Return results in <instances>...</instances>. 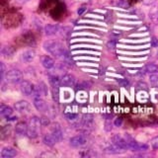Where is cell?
I'll list each match as a JSON object with an SVG mask.
<instances>
[{
	"label": "cell",
	"instance_id": "cell-18",
	"mask_svg": "<svg viewBox=\"0 0 158 158\" xmlns=\"http://www.w3.org/2000/svg\"><path fill=\"white\" fill-rule=\"evenodd\" d=\"M93 125V116L91 114H85L81 118V126L84 127H90Z\"/></svg>",
	"mask_w": 158,
	"mask_h": 158
},
{
	"label": "cell",
	"instance_id": "cell-9",
	"mask_svg": "<svg viewBox=\"0 0 158 158\" xmlns=\"http://www.w3.org/2000/svg\"><path fill=\"white\" fill-rule=\"evenodd\" d=\"M75 77L72 74H64L61 77V86L64 87H72L75 85Z\"/></svg>",
	"mask_w": 158,
	"mask_h": 158
},
{
	"label": "cell",
	"instance_id": "cell-34",
	"mask_svg": "<svg viewBox=\"0 0 158 158\" xmlns=\"http://www.w3.org/2000/svg\"><path fill=\"white\" fill-rule=\"evenodd\" d=\"M58 90H59V88H53L52 87V95H53V100L54 101H56L58 102Z\"/></svg>",
	"mask_w": 158,
	"mask_h": 158
},
{
	"label": "cell",
	"instance_id": "cell-15",
	"mask_svg": "<svg viewBox=\"0 0 158 158\" xmlns=\"http://www.w3.org/2000/svg\"><path fill=\"white\" fill-rule=\"evenodd\" d=\"M42 65L46 69H52L54 66V60L48 56H44L41 59Z\"/></svg>",
	"mask_w": 158,
	"mask_h": 158
},
{
	"label": "cell",
	"instance_id": "cell-8",
	"mask_svg": "<svg viewBox=\"0 0 158 158\" xmlns=\"http://www.w3.org/2000/svg\"><path fill=\"white\" fill-rule=\"evenodd\" d=\"M34 106L39 112L41 113H47L48 111V107L46 101H44L42 98H36L34 99Z\"/></svg>",
	"mask_w": 158,
	"mask_h": 158
},
{
	"label": "cell",
	"instance_id": "cell-2",
	"mask_svg": "<svg viewBox=\"0 0 158 158\" xmlns=\"http://www.w3.org/2000/svg\"><path fill=\"white\" fill-rule=\"evenodd\" d=\"M41 126H42L41 118L36 117V116L30 118L29 123H28V132H27V136L29 138H32V139L38 137L40 128H41Z\"/></svg>",
	"mask_w": 158,
	"mask_h": 158
},
{
	"label": "cell",
	"instance_id": "cell-30",
	"mask_svg": "<svg viewBox=\"0 0 158 158\" xmlns=\"http://www.w3.org/2000/svg\"><path fill=\"white\" fill-rule=\"evenodd\" d=\"M113 125H114V123L111 122V120H107L105 122V131H111L113 130Z\"/></svg>",
	"mask_w": 158,
	"mask_h": 158
},
{
	"label": "cell",
	"instance_id": "cell-31",
	"mask_svg": "<svg viewBox=\"0 0 158 158\" xmlns=\"http://www.w3.org/2000/svg\"><path fill=\"white\" fill-rule=\"evenodd\" d=\"M0 67H1V70H0V73H1V80L5 78V75H6V67H5V64L3 62H0Z\"/></svg>",
	"mask_w": 158,
	"mask_h": 158
},
{
	"label": "cell",
	"instance_id": "cell-35",
	"mask_svg": "<svg viewBox=\"0 0 158 158\" xmlns=\"http://www.w3.org/2000/svg\"><path fill=\"white\" fill-rule=\"evenodd\" d=\"M150 44L152 48H157L158 47V39L156 37H153L150 40Z\"/></svg>",
	"mask_w": 158,
	"mask_h": 158
},
{
	"label": "cell",
	"instance_id": "cell-29",
	"mask_svg": "<svg viewBox=\"0 0 158 158\" xmlns=\"http://www.w3.org/2000/svg\"><path fill=\"white\" fill-rule=\"evenodd\" d=\"M118 85H121L122 87H127V86H130V82H128L127 79H125V78L118 79Z\"/></svg>",
	"mask_w": 158,
	"mask_h": 158
},
{
	"label": "cell",
	"instance_id": "cell-4",
	"mask_svg": "<svg viewBox=\"0 0 158 158\" xmlns=\"http://www.w3.org/2000/svg\"><path fill=\"white\" fill-rule=\"evenodd\" d=\"M87 143V138L85 135H78L70 138L69 140V144L74 148H80L85 146Z\"/></svg>",
	"mask_w": 158,
	"mask_h": 158
},
{
	"label": "cell",
	"instance_id": "cell-33",
	"mask_svg": "<svg viewBox=\"0 0 158 158\" xmlns=\"http://www.w3.org/2000/svg\"><path fill=\"white\" fill-rule=\"evenodd\" d=\"M41 123H42V126L47 127V126L49 125V123H51V121H49V118H48V117L43 116V117L41 118Z\"/></svg>",
	"mask_w": 158,
	"mask_h": 158
},
{
	"label": "cell",
	"instance_id": "cell-19",
	"mask_svg": "<svg viewBox=\"0 0 158 158\" xmlns=\"http://www.w3.org/2000/svg\"><path fill=\"white\" fill-rule=\"evenodd\" d=\"M14 53H15V49L12 47H10V46H5V47H3L1 48V54H2V56L6 57V58L12 57L14 56Z\"/></svg>",
	"mask_w": 158,
	"mask_h": 158
},
{
	"label": "cell",
	"instance_id": "cell-10",
	"mask_svg": "<svg viewBox=\"0 0 158 158\" xmlns=\"http://www.w3.org/2000/svg\"><path fill=\"white\" fill-rule=\"evenodd\" d=\"M16 155H17V150L15 149V148L9 147V146L3 147L1 153H0V156L2 158H13Z\"/></svg>",
	"mask_w": 158,
	"mask_h": 158
},
{
	"label": "cell",
	"instance_id": "cell-7",
	"mask_svg": "<svg viewBox=\"0 0 158 158\" xmlns=\"http://www.w3.org/2000/svg\"><path fill=\"white\" fill-rule=\"evenodd\" d=\"M51 133L52 135V136L56 138V140L57 142L61 141L62 138H63V131H62V128L60 127L59 123H54L52 127V131Z\"/></svg>",
	"mask_w": 158,
	"mask_h": 158
},
{
	"label": "cell",
	"instance_id": "cell-22",
	"mask_svg": "<svg viewBox=\"0 0 158 158\" xmlns=\"http://www.w3.org/2000/svg\"><path fill=\"white\" fill-rule=\"evenodd\" d=\"M144 72L145 73H149V74H156L158 73V65L154 63H148L144 66Z\"/></svg>",
	"mask_w": 158,
	"mask_h": 158
},
{
	"label": "cell",
	"instance_id": "cell-20",
	"mask_svg": "<svg viewBox=\"0 0 158 158\" xmlns=\"http://www.w3.org/2000/svg\"><path fill=\"white\" fill-rule=\"evenodd\" d=\"M43 141H44V144L49 146V147H52L56 143H57V141L56 140V138L52 136V133H47V135L44 136Z\"/></svg>",
	"mask_w": 158,
	"mask_h": 158
},
{
	"label": "cell",
	"instance_id": "cell-44",
	"mask_svg": "<svg viewBox=\"0 0 158 158\" xmlns=\"http://www.w3.org/2000/svg\"><path fill=\"white\" fill-rule=\"evenodd\" d=\"M157 21H158V18H157Z\"/></svg>",
	"mask_w": 158,
	"mask_h": 158
},
{
	"label": "cell",
	"instance_id": "cell-25",
	"mask_svg": "<svg viewBox=\"0 0 158 158\" xmlns=\"http://www.w3.org/2000/svg\"><path fill=\"white\" fill-rule=\"evenodd\" d=\"M40 91H41L42 95L43 96H48V86L46 85V83L44 82H40L39 85H38Z\"/></svg>",
	"mask_w": 158,
	"mask_h": 158
},
{
	"label": "cell",
	"instance_id": "cell-11",
	"mask_svg": "<svg viewBox=\"0 0 158 158\" xmlns=\"http://www.w3.org/2000/svg\"><path fill=\"white\" fill-rule=\"evenodd\" d=\"M104 151H105L106 153H108V154H120V153L125 152L126 150L123 149V148H122L118 145L112 142V144L107 146L105 149H104Z\"/></svg>",
	"mask_w": 158,
	"mask_h": 158
},
{
	"label": "cell",
	"instance_id": "cell-42",
	"mask_svg": "<svg viewBox=\"0 0 158 158\" xmlns=\"http://www.w3.org/2000/svg\"><path fill=\"white\" fill-rule=\"evenodd\" d=\"M17 117H12V118H10V116L9 117H7L6 118V121L7 122H13V121H17Z\"/></svg>",
	"mask_w": 158,
	"mask_h": 158
},
{
	"label": "cell",
	"instance_id": "cell-43",
	"mask_svg": "<svg viewBox=\"0 0 158 158\" xmlns=\"http://www.w3.org/2000/svg\"><path fill=\"white\" fill-rule=\"evenodd\" d=\"M17 1L20 2V3H26V2L30 1V0H17Z\"/></svg>",
	"mask_w": 158,
	"mask_h": 158
},
{
	"label": "cell",
	"instance_id": "cell-28",
	"mask_svg": "<svg viewBox=\"0 0 158 158\" xmlns=\"http://www.w3.org/2000/svg\"><path fill=\"white\" fill-rule=\"evenodd\" d=\"M150 145L152 147V149H158V136H155V137H153L152 139L150 140Z\"/></svg>",
	"mask_w": 158,
	"mask_h": 158
},
{
	"label": "cell",
	"instance_id": "cell-23",
	"mask_svg": "<svg viewBox=\"0 0 158 158\" xmlns=\"http://www.w3.org/2000/svg\"><path fill=\"white\" fill-rule=\"evenodd\" d=\"M49 84L53 88H59L61 86V78H59L56 75L49 77Z\"/></svg>",
	"mask_w": 158,
	"mask_h": 158
},
{
	"label": "cell",
	"instance_id": "cell-27",
	"mask_svg": "<svg viewBox=\"0 0 158 158\" xmlns=\"http://www.w3.org/2000/svg\"><path fill=\"white\" fill-rule=\"evenodd\" d=\"M87 98H88V95L87 94L84 92V90H80L78 93V96H77V99H78V101L79 102H85L87 100Z\"/></svg>",
	"mask_w": 158,
	"mask_h": 158
},
{
	"label": "cell",
	"instance_id": "cell-1",
	"mask_svg": "<svg viewBox=\"0 0 158 158\" xmlns=\"http://www.w3.org/2000/svg\"><path fill=\"white\" fill-rule=\"evenodd\" d=\"M43 47L44 51L52 54L56 57H62L64 52H66L65 48H64V47L60 43L57 41H52V40L44 42Z\"/></svg>",
	"mask_w": 158,
	"mask_h": 158
},
{
	"label": "cell",
	"instance_id": "cell-41",
	"mask_svg": "<svg viewBox=\"0 0 158 158\" xmlns=\"http://www.w3.org/2000/svg\"><path fill=\"white\" fill-rule=\"evenodd\" d=\"M156 1V0H143V3L145 5H151Z\"/></svg>",
	"mask_w": 158,
	"mask_h": 158
},
{
	"label": "cell",
	"instance_id": "cell-24",
	"mask_svg": "<svg viewBox=\"0 0 158 158\" xmlns=\"http://www.w3.org/2000/svg\"><path fill=\"white\" fill-rule=\"evenodd\" d=\"M91 83L88 81H79L76 84V89L77 90H85L87 88H90Z\"/></svg>",
	"mask_w": 158,
	"mask_h": 158
},
{
	"label": "cell",
	"instance_id": "cell-16",
	"mask_svg": "<svg viewBox=\"0 0 158 158\" xmlns=\"http://www.w3.org/2000/svg\"><path fill=\"white\" fill-rule=\"evenodd\" d=\"M36 56V52L34 49H28L22 53V60L24 62H31Z\"/></svg>",
	"mask_w": 158,
	"mask_h": 158
},
{
	"label": "cell",
	"instance_id": "cell-3",
	"mask_svg": "<svg viewBox=\"0 0 158 158\" xmlns=\"http://www.w3.org/2000/svg\"><path fill=\"white\" fill-rule=\"evenodd\" d=\"M22 78H23L22 71H20L19 69H16V68L10 69V70H8L6 72V75H5L6 81L8 83H11V84L20 83L22 81Z\"/></svg>",
	"mask_w": 158,
	"mask_h": 158
},
{
	"label": "cell",
	"instance_id": "cell-5",
	"mask_svg": "<svg viewBox=\"0 0 158 158\" xmlns=\"http://www.w3.org/2000/svg\"><path fill=\"white\" fill-rule=\"evenodd\" d=\"M35 89L34 84H32L28 80H22L20 82V90L24 94L25 96H30L32 95V93Z\"/></svg>",
	"mask_w": 158,
	"mask_h": 158
},
{
	"label": "cell",
	"instance_id": "cell-21",
	"mask_svg": "<svg viewBox=\"0 0 158 158\" xmlns=\"http://www.w3.org/2000/svg\"><path fill=\"white\" fill-rule=\"evenodd\" d=\"M13 113V109L10 107V106H7V105H4L2 104L1 106H0V115L4 118H7L9 116H11Z\"/></svg>",
	"mask_w": 158,
	"mask_h": 158
},
{
	"label": "cell",
	"instance_id": "cell-17",
	"mask_svg": "<svg viewBox=\"0 0 158 158\" xmlns=\"http://www.w3.org/2000/svg\"><path fill=\"white\" fill-rule=\"evenodd\" d=\"M11 132H12V126L11 125H5L2 127L1 128V133H0V136H1V139H7L8 137H10L11 135Z\"/></svg>",
	"mask_w": 158,
	"mask_h": 158
},
{
	"label": "cell",
	"instance_id": "cell-37",
	"mask_svg": "<svg viewBox=\"0 0 158 158\" xmlns=\"http://www.w3.org/2000/svg\"><path fill=\"white\" fill-rule=\"evenodd\" d=\"M118 5H120V6L123 7V8H127V7L130 6V4L127 3V0H120V3H118Z\"/></svg>",
	"mask_w": 158,
	"mask_h": 158
},
{
	"label": "cell",
	"instance_id": "cell-13",
	"mask_svg": "<svg viewBox=\"0 0 158 158\" xmlns=\"http://www.w3.org/2000/svg\"><path fill=\"white\" fill-rule=\"evenodd\" d=\"M59 31V26L57 24H48L44 27V33L47 36H53Z\"/></svg>",
	"mask_w": 158,
	"mask_h": 158
},
{
	"label": "cell",
	"instance_id": "cell-40",
	"mask_svg": "<svg viewBox=\"0 0 158 158\" xmlns=\"http://www.w3.org/2000/svg\"><path fill=\"white\" fill-rule=\"evenodd\" d=\"M85 10H86V8L84 7V6H82V7H80V8H79V9L77 10V14H78V15H82L83 12L85 11Z\"/></svg>",
	"mask_w": 158,
	"mask_h": 158
},
{
	"label": "cell",
	"instance_id": "cell-38",
	"mask_svg": "<svg viewBox=\"0 0 158 158\" xmlns=\"http://www.w3.org/2000/svg\"><path fill=\"white\" fill-rule=\"evenodd\" d=\"M107 47L110 48V49H114V48H116V43L114 42V41H110L108 44H107Z\"/></svg>",
	"mask_w": 158,
	"mask_h": 158
},
{
	"label": "cell",
	"instance_id": "cell-26",
	"mask_svg": "<svg viewBox=\"0 0 158 158\" xmlns=\"http://www.w3.org/2000/svg\"><path fill=\"white\" fill-rule=\"evenodd\" d=\"M150 85L153 88H158V75L157 74H151L149 77Z\"/></svg>",
	"mask_w": 158,
	"mask_h": 158
},
{
	"label": "cell",
	"instance_id": "cell-39",
	"mask_svg": "<svg viewBox=\"0 0 158 158\" xmlns=\"http://www.w3.org/2000/svg\"><path fill=\"white\" fill-rule=\"evenodd\" d=\"M157 15H158V7L152 8L151 12H150V16L153 17V16H157Z\"/></svg>",
	"mask_w": 158,
	"mask_h": 158
},
{
	"label": "cell",
	"instance_id": "cell-12",
	"mask_svg": "<svg viewBox=\"0 0 158 158\" xmlns=\"http://www.w3.org/2000/svg\"><path fill=\"white\" fill-rule=\"evenodd\" d=\"M15 131L18 135L23 136V135H27L28 132V123L25 122H19L16 127H15Z\"/></svg>",
	"mask_w": 158,
	"mask_h": 158
},
{
	"label": "cell",
	"instance_id": "cell-36",
	"mask_svg": "<svg viewBox=\"0 0 158 158\" xmlns=\"http://www.w3.org/2000/svg\"><path fill=\"white\" fill-rule=\"evenodd\" d=\"M123 125V118H117L116 120H115V122H114V126L115 127H121Z\"/></svg>",
	"mask_w": 158,
	"mask_h": 158
},
{
	"label": "cell",
	"instance_id": "cell-6",
	"mask_svg": "<svg viewBox=\"0 0 158 158\" xmlns=\"http://www.w3.org/2000/svg\"><path fill=\"white\" fill-rule=\"evenodd\" d=\"M112 142L115 143V144L118 145L120 147L123 148L125 150H127L128 149V145H127V142L126 140L125 136H122L121 135H118V133H116V135H114L112 136Z\"/></svg>",
	"mask_w": 158,
	"mask_h": 158
},
{
	"label": "cell",
	"instance_id": "cell-32",
	"mask_svg": "<svg viewBox=\"0 0 158 158\" xmlns=\"http://www.w3.org/2000/svg\"><path fill=\"white\" fill-rule=\"evenodd\" d=\"M136 88H137V89H139V90L145 91V90H147V84H146L145 82L140 81V82H138V83L136 84Z\"/></svg>",
	"mask_w": 158,
	"mask_h": 158
},
{
	"label": "cell",
	"instance_id": "cell-14",
	"mask_svg": "<svg viewBox=\"0 0 158 158\" xmlns=\"http://www.w3.org/2000/svg\"><path fill=\"white\" fill-rule=\"evenodd\" d=\"M14 109L19 113H24L29 110V103L27 101H19L14 104Z\"/></svg>",
	"mask_w": 158,
	"mask_h": 158
}]
</instances>
